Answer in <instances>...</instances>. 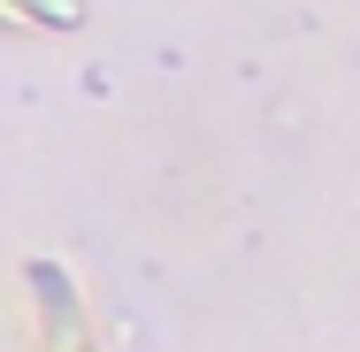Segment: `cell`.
I'll list each match as a JSON object with an SVG mask.
<instances>
[{
	"mask_svg": "<svg viewBox=\"0 0 360 352\" xmlns=\"http://www.w3.org/2000/svg\"><path fill=\"white\" fill-rule=\"evenodd\" d=\"M15 8H23V15H39V23H62V31L77 23V0H15Z\"/></svg>",
	"mask_w": 360,
	"mask_h": 352,
	"instance_id": "6da1fadb",
	"label": "cell"
}]
</instances>
